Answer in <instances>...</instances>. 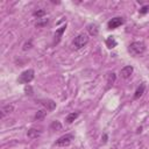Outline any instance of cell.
I'll return each mask as SVG.
<instances>
[{"instance_id":"19","label":"cell","mask_w":149,"mask_h":149,"mask_svg":"<svg viewBox=\"0 0 149 149\" xmlns=\"http://www.w3.org/2000/svg\"><path fill=\"white\" fill-rule=\"evenodd\" d=\"M48 22H49L48 19H43V17H42V19H38V20H37V22L35 23V26H36V27H44V26H47Z\"/></svg>"},{"instance_id":"16","label":"cell","mask_w":149,"mask_h":149,"mask_svg":"<svg viewBox=\"0 0 149 149\" xmlns=\"http://www.w3.org/2000/svg\"><path fill=\"white\" fill-rule=\"evenodd\" d=\"M115 78H116V76H115V73H114V72L108 73V76H107V84H108V86H111V85H113V84H114Z\"/></svg>"},{"instance_id":"13","label":"cell","mask_w":149,"mask_h":149,"mask_svg":"<svg viewBox=\"0 0 149 149\" xmlns=\"http://www.w3.org/2000/svg\"><path fill=\"white\" fill-rule=\"evenodd\" d=\"M78 116H79V112H72V113L68 114V116L65 118V121H66L68 123H72Z\"/></svg>"},{"instance_id":"2","label":"cell","mask_w":149,"mask_h":149,"mask_svg":"<svg viewBox=\"0 0 149 149\" xmlns=\"http://www.w3.org/2000/svg\"><path fill=\"white\" fill-rule=\"evenodd\" d=\"M87 43H88V36H87V34H84V33L77 35L72 41V44H73L74 49H77V50L84 48Z\"/></svg>"},{"instance_id":"12","label":"cell","mask_w":149,"mask_h":149,"mask_svg":"<svg viewBox=\"0 0 149 149\" xmlns=\"http://www.w3.org/2000/svg\"><path fill=\"white\" fill-rule=\"evenodd\" d=\"M106 45L109 48V49H112V48H115L116 47V44H118V42L115 41V38L113 37V36H108L107 38H106Z\"/></svg>"},{"instance_id":"5","label":"cell","mask_w":149,"mask_h":149,"mask_svg":"<svg viewBox=\"0 0 149 149\" xmlns=\"http://www.w3.org/2000/svg\"><path fill=\"white\" fill-rule=\"evenodd\" d=\"M123 22H125L123 17H120V16L113 17V19H111V20L107 22V28H108V29H115V28L120 27L121 24H123Z\"/></svg>"},{"instance_id":"8","label":"cell","mask_w":149,"mask_h":149,"mask_svg":"<svg viewBox=\"0 0 149 149\" xmlns=\"http://www.w3.org/2000/svg\"><path fill=\"white\" fill-rule=\"evenodd\" d=\"M86 30L91 36H97L99 34V27L95 23H88L86 26Z\"/></svg>"},{"instance_id":"6","label":"cell","mask_w":149,"mask_h":149,"mask_svg":"<svg viewBox=\"0 0 149 149\" xmlns=\"http://www.w3.org/2000/svg\"><path fill=\"white\" fill-rule=\"evenodd\" d=\"M13 111H14V105H13V104H8V105L2 106L1 109H0V118L3 119L6 115L10 114Z\"/></svg>"},{"instance_id":"9","label":"cell","mask_w":149,"mask_h":149,"mask_svg":"<svg viewBox=\"0 0 149 149\" xmlns=\"http://www.w3.org/2000/svg\"><path fill=\"white\" fill-rule=\"evenodd\" d=\"M65 28H66V24L62 26L61 28H58V29L56 30V33H55V38H54V44L59 43V41H61V38H62V35H63V33L65 31Z\"/></svg>"},{"instance_id":"10","label":"cell","mask_w":149,"mask_h":149,"mask_svg":"<svg viewBox=\"0 0 149 149\" xmlns=\"http://www.w3.org/2000/svg\"><path fill=\"white\" fill-rule=\"evenodd\" d=\"M40 104L43 105L47 108V111H52L56 107V102L52 100H40Z\"/></svg>"},{"instance_id":"4","label":"cell","mask_w":149,"mask_h":149,"mask_svg":"<svg viewBox=\"0 0 149 149\" xmlns=\"http://www.w3.org/2000/svg\"><path fill=\"white\" fill-rule=\"evenodd\" d=\"M73 140V135L72 134H65V135H62L61 137H58L56 140V142L54 143V146L56 147H68Z\"/></svg>"},{"instance_id":"1","label":"cell","mask_w":149,"mask_h":149,"mask_svg":"<svg viewBox=\"0 0 149 149\" xmlns=\"http://www.w3.org/2000/svg\"><path fill=\"white\" fill-rule=\"evenodd\" d=\"M128 51L132 56H141L144 51H146V45L143 42H140V41H136V42H132L129 45H128Z\"/></svg>"},{"instance_id":"17","label":"cell","mask_w":149,"mask_h":149,"mask_svg":"<svg viewBox=\"0 0 149 149\" xmlns=\"http://www.w3.org/2000/svg\"><path fill=\"white\" fill-rule=\"evenodd\" d=\"M45 10L44 9H37V10H35L34 13H33V15L35 16V17H37V20L38 19H42V16H44L45 15Z\"/></svg>"},{"instance_id":"11","label":"cell","mask_w":149,"mask_h":149,"mask_svg":"<svg viewBox=\"0 0 149 149\" xmlns=\"http://www.w3.org/2000/svg\"><path fill=\"white\" fill-rule=\"evenodd\" d=\"M41 135V132H38L37 129H35V128H30L28 132H27V136L29 137V139H36V137H38Z\"/></svg>"},{"instance_id":"7","label":"cell","mask_w":149,"mask_h":149,"mask_svg":"<svg viewBox=\"0 0 149 149\" xmlns=\"http://www.w3.org/2000/svg\"><path fill=\"white\" fill-rule=\"evenodd\" d=\"M133 71H134L133 66H130V65H127V66H123V68L120 70V74H121V77H122V78L127 79V78H129V77L132 76Z\"/></svg>"},{"instance_id":"18","label":"cell","mask_w":149,"mask_h":149,"mask_svg":"<svg viewBox=\"0 0 149 149\" xmlns=\"http://www.w3.org/2000/svg\"><path fill=\"white\" fill-rule=\"evenodd\" d=\"M50 128H51V129H54V130H61V129H62V125H61V122H59V121L55 120V121H52V123H51Z\"/></svg>"},{"instance_id":"15","label":"cell","mask_w":149,"mask_h":149,"mask_svg":"<svg viewBox=\"0 0 149 149\" xmlns=\"http://www.w3.org/2000/svg\"><path fill=\"white\" fill-rule=\"evenodd\" d=\"M45 115H47V111L45 109H40L35 114V120H42V119H44Z\"/></svg>"},{"instance_id":"20","label":"cell","mask_w":149,"mask_h":149,"mask_svg":"<svg viewBox=\"0 0 149 149\" xmlns=\"http://www.w3.org/2000/svg\"><path fill=\"white\" fill-rule=\"evenodd\" d=\"M148 12H149V3L146 5V6H143V7L140 9V14H146V13H148Z\"/></svg>"},{"instance_id":"21","label":"cell","mask_w":149,"mask_h":149,"mask_svg":"<svg viewBox=\"0 0 149 149\" xmlns=\"http://www.w3.org/2000/svg\"><path fill=\"white\" fill-rule=\"evenodd\" d=\"M24 92H26V94H27V95H28V94H29V95H31V94H33V93H31V92H33L31 86H29V85H28V86H26V87H24Z\"/></svg>"},{"instance_id":"14","label":"cell","mask_w":149,"mask_h":149,"mask_svg":"<svg viewBox=\"0 0 149 149\" xmlns=\"http://www.w3.org/2000/svg\"><path fill=\"white\" fill-rule=\"evenodd\" d=\"M144 88H146V85L142 83L139 87H137V90L135 91V94H134V99H139L140 97H142V94H143V92H144Z\"/></svg>"},{"instance_id":"3","label":"cell","mask_w":149,"mask_h":149,"mask_svg":"<svg viewBox=\"0 0 149 149\" xmlns=\"http://www.w3.org/2000/svg\"><path fill=\"white\" fill-rule=\"evenodd\" d=\"M35 77V71L33 69H28L23 72H21V74L17 78V83L20 84H29Z\"/></svg>"}]
</instances>
